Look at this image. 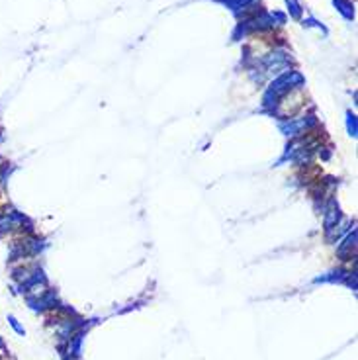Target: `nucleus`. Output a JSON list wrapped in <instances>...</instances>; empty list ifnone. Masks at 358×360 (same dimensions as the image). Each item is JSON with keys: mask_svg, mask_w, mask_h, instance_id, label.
<instances>
[{"mask_svg": "<svg viewBox=\"0 0 358 360\" xmlns=\"http://www.w3.org/2000/svg\"><path fill=\"white\" fill-rule=\"evenodd\" d=\"M0 162H2V159H0Z\"/></svg>", "mask_w": 358, "mask_h": 360, "instance_id": "1", "label": "nucleus"}]
</instances>
